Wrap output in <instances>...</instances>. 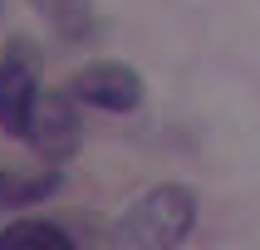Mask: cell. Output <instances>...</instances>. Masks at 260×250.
<instances>
[{
    "instance_id": "1",
    "label": "cell",
    "mask_w": 260,
    "mask_h": 250,
    "mask_svg": "<svg viewBox=\"0 0 260 250\" xmlns=\"http://www.w3.org/2000/svg\"><path fill=\"white\" fill-rule=\"evenodd\" d=\"M197 226V196L187 187H152L108 231L113 250H177Z\"/></svg>"
},
{
    "instance_id": "2",
    "label": "cell",
    "mask_w": 260,
    "mask_h": 250,
    "mask_svg": "<svg viewBox=\"0 0 260 250\" xmlns=\"http://www.w3.org/2000/svg\"><path fill=\"white\" fill-rule=\"evenodd\" d=\"M35 98H40V49L29 40H10L0 54V128L10 137H25Z\"/></svg>"
},
{
    "instance_id": "3",
    "label": "cell",
    "mask_w": 260,
    "mask_h": 250,
    "mask_svg": "<svg viewBox=\"0 0 260 250\" xmlns=\"http://www.w3.org/2000/svg\"><path fill=\"white\" fill-rule=\"evenodd\" d=\"M84 123H79V98L74 93H40L25 123V142L49 162H64L79 152Z\"/></svg>"
},
{
    "instance_id": "4",
    "label": "cell",
    "mask_w": 260,
    "mask_h": 250,
    "mask_svg": "<svg viewBox=\"0 0 260 250\" xmlns=\"http://www.w3.org/2000/svg\"><path fill=\"white\" fill-rule=\"evenodd\" d=\"M69 93L88 108H103V113H133L143 103V79L123 64H88L74 74Z\"/></svg>"
},
{
    "instance_id": "5",
    "label": "cell",
    "mask_w": 260,
    "mask_h": 250,
    "mask_svg": "<svg viewBox=\"0 0 260 250\" xmlns=\"http://www.w3.org/2000/svg\"><path fill=\"white\" fill-rule=\"evenodd\" d=\"M0 250H74V235L54 221H10L0 231Z\"/></svg>"
},
{
    "instance_id": "6",
    "label": "cell",
    "mask_w": 260,
    "mask_h": 250,
    "mask_svg": "<svg viewBox=\"0 0 260 250\" xmlns=\"http://www.w3.org/2000/svg\"><path fill=\"white\" fill-rule=\"evenodd\" d=\"M64 40H84L93 29V0H29Z\"/></svg>"
},
{
    "instance_id": "7",
    "label": "cell",
    "mask_w": 260,
    "mask_h": 250,
    "mask_svg": "<svg viewBox=\"0 0 260 250\" xmlns=\"http://www.w3.org/2000/svg\"><path fill=\"white\" fill-rule=\"evenodd\" d=\"M59 191V172H0V206H25Z\"/></svg>"
}]
</instances>
